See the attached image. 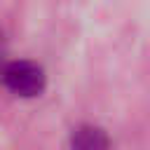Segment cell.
Returning <instances> with one entry per match:
<instances>
[{
  "instance_id": "obj_1",
  "label": "cell",
  "mask_w": 150,
  "mask_h": 150,
  "mask_svg": "<svg viewBox=\"0 0 150 150\" xmlns=\"http://www.w3.org/2000/svg\"><path fill=\"white\" fill-rule=\"evenodd\" d=\"M0 80L12 94L23 96V98L38 96L45 89V70H42V66H38L35 61H26V59L5 63L2 70H0Z\"/></svg>"
},
{
  "instance_id": "obj_3",
  "label": "cell",
  "mask_w": 150,
  "mask_h": 150,
  "mask_svg": "<svg viewBox=\"0 0 150 150\" xmlns=\"http://www.w3.org/2000/svg\"><path fill=\"white\" fill-rule=\"evenodd\" d=\"M0 56H2V33H0Z\"/></svg>"
},
{
  "instance_id": "obj_2",
  "label": "cell",
  "mask_w": 150,
  "mask_h": 150,
  "mask_svg": "<svg viewBox=\"0 0 150 150\" xmlns=\"http://www.w3.org/2000/svg\"><path fill=\"white\" fill-rule=\"evenodd\" d=\"M110 138L96 124H80L70 134V150H108Z\"/></svg>"
}]
</instances>
